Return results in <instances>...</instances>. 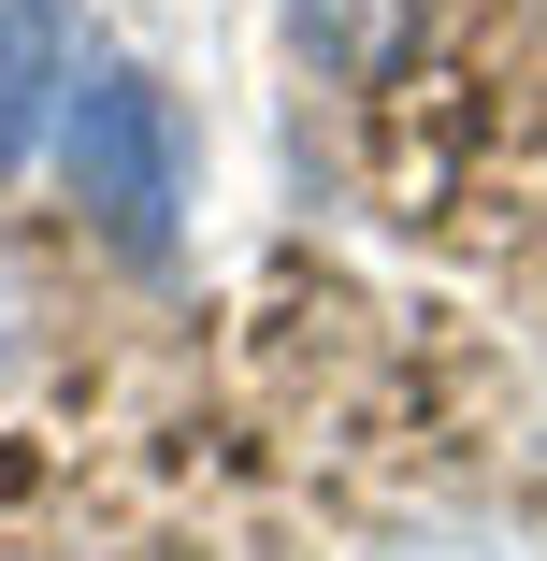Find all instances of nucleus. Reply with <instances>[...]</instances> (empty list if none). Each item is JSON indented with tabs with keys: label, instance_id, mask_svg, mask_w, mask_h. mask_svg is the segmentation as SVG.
Here are the masks:
<instances>
[{
	"label": "nucleus",
	"instance_id": "nucleus-1",
	"mask_svg": "<svg viewBox=\"0 0 547 561\" xmlns=\"http://www.w3.org/2000/svg\"><path fill=\"white\" fill-rule=\"evenodd\" d=\"M58 159H72V202H87V231L116 245V260H173L202 159H187V116H173V87H159V72L87 58L72 116H58Z\"/></svg>",
	"mask_w": 547,
	"mask_h": 561
},
{
	"label": "nucleus",
	"instance_id": "nucleus-2",
	"mask_svg": "<svg viewBox=\"0 0 547 561\" xmlns=\"http://www.w3.org/2000/svg\"><path fill=\"white\" fill-rule=\"evenodd\" d=\"M72 87H87V30H72V0H0V173H15V159L72 116Z\"/></svg>",
	"mask_w": 547,
	"mask_h": 561
},
{
	"label": "nucleus",
	"instance_id": "nucleus-3",
	"mask_svg": "<svg viewBox=\"0 0 547 561\" xmlns=\"http://www.w3.org/2000/svg\"><path fill=\"white\" fill-rule=\"evenodd\" d=\"M418 15H432V0H288V44L332 72V87H375L418 44Z\"/></svg>",
	"mask_w": 547,
	"mask_h": 561
}]
</instances>
